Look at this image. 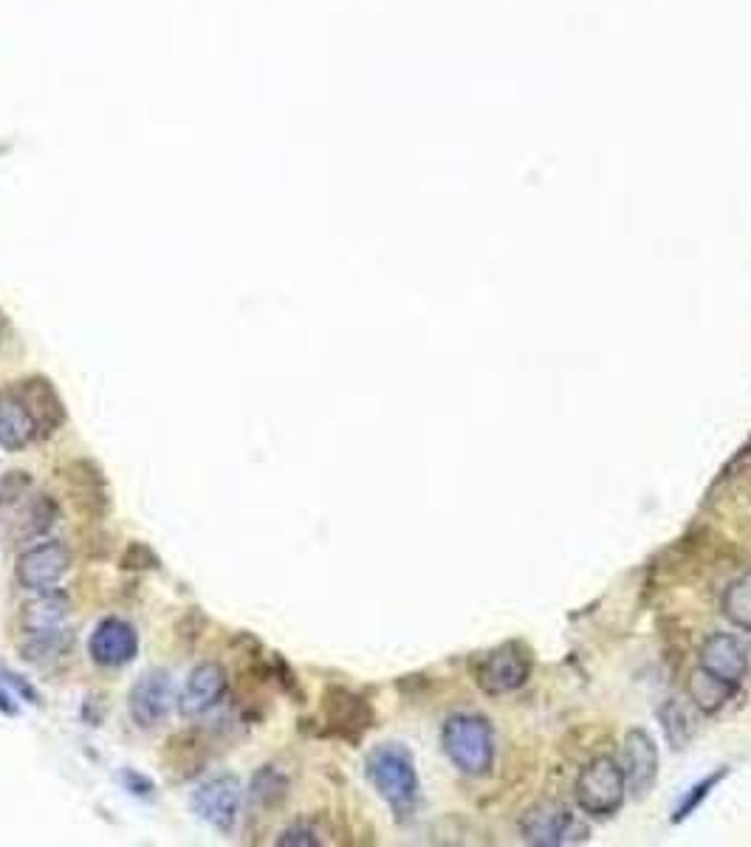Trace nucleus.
<instances>
[{"label":"nucleus","mask_w":751,"mask_h":847,"mask_svg":"<svg viewBox=\"0 0 751 847\" xmlns=\"http://www.w3.org/2000/svg\"><path fill=\"white\" fill-rule=\"evenodd\" d=\"M687 692L689 698H692V704L698 706L701 713L715 715L731 701V695H735V684H729V681H723V678L712 676V672H707L703 667H698L692 676H689Z\"/></svg>","instance_id":"obj_18"},{"label":"nucleus","mask_w":751,"mask_h":847,"mask_svg":"<svg viewBox=\"0 0 751 847\" xmlns=\"http://www.w3.org/2000/svg\"><path fill=\"white\" fill-rule=\"evenodd\" d=\"M31 486L29 472H9L3 480H0V503H9V500L23 498Z\"/></svg>","instance_id":"obj_28"},{"label":"nucleus","mask_w":751,"mask_h":847,"mask_svg":"<svg viewBox=\"0 0 751 847\" xmlns=\"http://www.w3.org/2000/svg\"><path fill=\"white\" fill-rule=\"evenodd\" d=\"M74 633L68 627L63 630H54V633H40V636H26L21 644V653L26 662L37 664V667H46L51 662H60L63 655L72 653Z\"/></svg>","instance_id":"obj_20"},{"label":"nucleus","mask_w":751,"mask_h":847,"mask_svg":"<svg viewBox=\"0 0 751 847\" xmlns=\"http://www.w3.org/2000/svg\"><path fill=\"white\" fill-rule=\"evenodd\" d=\"M322 723H326L328 734L342 737V741H361V734L373 727V706L368 698H361L359 692L347 690V686H328L322 692Z\"/></svg>","instance_id":"obj_9"},{"label":"nucleus","mask_w":751,"mask_h":847,"mask_svg":"<svg viewBox=\"0 0 751 847\" xmlns=\"http://www.w3.org/2000/svg\"><path fill=\"white\" fill-rule=\"evenodd\" d=\"M122 570H153L158 568V554L150 549L148 542H130L125 554L119 556Z\"/></svg>","instance_id":"obj_27"},{"label":"nucleus","mask_w":751,"mask_h":847,"mask_svg":"<svg viewBox=\"0 0 751 847\" xmlns=\"http://www.w3.org/2000/svg\"><path fill=\"white\" fill-rule=\"evenodd\" d=\"M65 480L72 484V495L79 500H88V512L105 514L107 512V489L105 475L93 461H74L65 470Z\"/></svg>","instance_id":"obj_17"},{"label":"nucleus","mask_w":751,"mask_h":847,"mask_svg":"<svg viewBox=\"0 0 751 847\" xmlns=\"http://www.w3.org/2000/svg\"><path fill=\"white\" fill-rule=\"evenodd\" d=\"M532 676V653L520 641H506L489 650L478 664L475 681L486 695H509L525 686Z\"/></svg>","instance_id":"obj_7"},{"label":"nucleus","mask_w":751,"mask_h":847,"mask_svg":"<svg viewBox=\"0 0 751 847\" xmlns=\"http://www.w3.org/2000/svg\"><path fill=\"white\" fill-rule=\"evenodd\" d=\"M723 616L735 627L751 630V574L729 585V591L723 593Z\"/></svg>","instance_id":"obj_23"},{"label":"nucleus","mask_w":751,"mask_h":847,"mask_svg":"<svg viewBox=\"0 0 751 847\" xmlns=\"http://www.w3.org/2000/svg\"><path fill=\"white\" fill-rule=\"evenodd\" d=\"M624 771L613 757H594L585 762L574 783L576 805L588 817H610L616 813L624 803Z\"/></svg>","instance_id":"obj_4"},{"label":"nucleus","mask_w":751,"mask_h":847,"mask_svg":"<svg viewBox=\"0 0 751 847\" xmlns=\"http://www.w3.org/2000/svg\"><path fill=\"white\" fill-rule=\"evenodd\" d=\"M229 692V672L220 662H201L192 667L187 676L184 690L178 695V706L187 718H201V715L218 709L227 701Z\"/></svg>","instance_id":"obj_11"},{"label":"nucleus","mask_w":751,"mask_h":847,"mask_svg":"<svg viewBox=\"0 0 751 847\" xmlns=\"http://www.w3.org/2000/svg\"><path fill=\"white\" fill-rule=\"evenodd\" d=\"M520 836L529 845L560 847L588 839V827L582 825L574 811L562 803H537L520 817Z\"/></svg>","instance_id":"obj_5"},{"label":"nucleus","mask_w":751,"mask_h":847,"mask_svg":"<svg viewBox=\"0 0 751 847\" xmlns=\"http://www.w3.org/2000/svg\"><path fill=\"white\" fill-rule=\"evenodd\" d=\"M35 441H40V429H37L29 405L21 396L17 385L3 387L0 390V449L21 452Z\"/></svg>","instance_id":"obj_13"},{"label":"nucleus","mask_w":751,"mask_h":847,"mask_svg":"<svg viewBox=\"0 0 751 847\" xmlns=\"http://www.w3.org/2000/svg\"><path fill=\"white\" fill-rule=\"evenodd\" d=\"M322 833L311 825V822H294V825L285 827L280 836L275 839V845L280 847H319L322 845Z\"/></svg>","instance_id":"obj_26"},{"label":"nucleus","mask_w":751,"mask_h":847,"mask_svg":"<svg viewBox=\"0 0 751 847\" xmlns=\"http://www.w3.org/2000/svg\"><path fill=\"white\" fill-rule=\"evenodd\" d=\"M190 811L220 836H232L243 811V783L232 771L206 777L190 794Z\"/></svg>","instance_id":"obj_3"},{"label":"nucleus","mask_w":751,"mask_h":847,"mask_svg":"<svg viewBox=\"0 0 751 847\" xmlns=\"http://www.w3.org/2000/svg\"><path fill=\"white\" fill-rule=\"evenodd\" d=\"M624 783L633 797H647L659 780V746L645 729H631L622 748Z\"/></svg>","instance_id":"obj_12"},{"label":"nucleus","mask_w":751,"mask_h":847,"mask_svg":"<svg viewBox=\"0 0 751 847\" xmlns=\"http://www.w3.org/2000/svg\"><path fill=\"white\" fill-rule=\"evenodd\" d=\"M201 752H204V746L192 734H176V737L167 741V748H164V762H167L173 777L184 780V777L199 774V769L204 766Z\"/></svg>","instance_id":"obj_22"},{"label":"nucleus","mask_w":751,"mask_h":847,"mask_svg":"<svg viewBox=\"0 0 751 847\" xmlns=\"http://www.w3.org/2000/svg\"><path fill=\"white\" fill-rule=\"evenodd\" d=\"M68 568H72V551L63 540H37L35 546L17 554L15 579L23 591H51L68 574Z\"/></svg>","instance_id":"obj_8"},{"label":"nucleus","mask_w":751,"mask_h":847,"mask_svg":"<svg viewBox=\"0 0 751 847\" xmlns=\"http://www.w3.org/2000/svg\"><path fill=\"white\" fill-rule=\"evenodd\" d=\"M178 704L173 672L164 667L144 669L128 692V713L139 729H156Z\"/></svg>","instance_id":"obj_6"},{"label":"nucleus","mask_w":751,"mask_h":847,"mask_svg":"<svg viewBox=\"0 0 751 847\" xmlns=\"http://www.w3.org/2000/svg\"><path fill=\"white\" fill-rule=\"evenodd\" d=\"M60 521V503L51 495H37L26 503V512H23L21 521V540L37 542L49 535L51 528L58 526Z\"/></svg>","instance_id":"obj_21"},{"label":"nucleus","mask_w":751,"mask_h":847,"mask_svg":"<svg viewBox=\"0 0 751 847\" xmlns=\"http://www.w3.org/2000/svg\"><path fill=\"white\" fill-rule=\"evenodd\" d=\"M122 783L136 797H153V783L144 774H139V771H122Z\"/></svg>","instance_id":"obj_29"},{"label":"nucleus","mask_w":751,"mask_h":847,"mask_svg":"<svg viewBox=\"0 0 751 847\" xmlns=\"http://www.w3.org/2000/svg\"><path fill=\"white\" fill-rule=\"evenodd\" d=\"M0 713H3V715H17L15 692L9 690L7 681H3V676H0Z\"/></svg>","instance_id":"obj_30"},{"label":"nucleus","mask_w":751,"mask_h":847,"mask_svg":"<svg viewBox=\"0 0 751 847\" xmlns=\"http://www.w3.org/2000/svg\"><path fill=\"white\" fill-rule=\"evenodd\" d=\"M441 746L455 769L469 777L489 774L495 766V729L481 715H453L444 723Z\"/></svg>","instance_id":"obj_2"},{"label":"nucleus","mask_w":751,"mask_h":847,"mask_svg":"<svg viewBox=\"0 0 751 847\" xmlns=\"http://www.w3.org/2000/svg\"><path fill=\"white\" fill-rule=\"evenodd\" d=\"M88 655L102 669H119L139 655V633L128 619L105 616L88 636Z\"/></svg>","instance_id":"obj_10"},{"label":"nucleus","mask_w":751,"mask_h":847,"mask_svg":"<svg viewBox=\"0 0 751 847\" xmlns=\"http://www.w3.org/2000/svg\"><path fill=\"white\" fill-rule=\"evenodd\" d=\"M365 777L370 780L373 791L384 803L391 805L398 822L416 813L419 805V771L412 752L405 743H379L365 757Z\"/></svg>","instance_id":"obj_1"},{"label":"nucleus","mask_w":751,"mask_h":847,"mask_svg":"<svg viewBox=\"0 0 751 847\" xmlns=\"http://www.w3.org/2000/svg\"><path fill=\"white\" fill-rule=\"evenodd\" d=\"M291 780L285 771H280L277 766H260L249 783V799L263 808V811H271L277 805H283V799L289 797Z\"/></svg>","instance_id":"obj_19"},{"label":"nucleus","mask_w":751,"mask_h":847,"mask_svg":"<svg viewBox=\"0 0 751 847\" xmlns=\"http://www.w3.org/2000/svg\"><path fill=\"white\" fill-rule=\"evenodd\" d=\"M72 613V599L65 596L60 588L40 591L21 607V630L23 636H40L63 630L65 619Z\"/></svg>","instance_id":"obj_16"},{"label":"nucleus","mask_w":751,"mask_h":847,"mask_svg":"<svg viewBox=\"0 0 751 847\" xmlns=\"http://www.w3.org/2000/svg\"><path fill=\"white\" fill-rule=\"evenodd\" d=\"M659 718H661V727H664L666 743H670L675 752L687 746L689 734H692V727H689L687 713L680 709L678 701H666L664 709H659Z\"/></svg>","instance_id":"obj_24"},{"label":"nucleus","mask_w":751,"mask_h":847,"mask_svg":"<svg viewBox=\"0 0 751 847\" xmlns=\"http://www.w3.org/2000/svg\"><path fill=\"white\" fill-rule=\"evenodd\" d=\"M701 667L737 686L746 678V669H749V653H746V647L735 636L715 633L703 641Z\"/></svg>","instance_id":"obj_15"},{"label":"nucleus","mask_w":751,"mask_h":847,"mask_svg":"<svg viewBox=\"0 0 751 847\" xmlns=\"http://www.w3.org/2000/svg\"><path fill=\"white\" fill-rule=\"evenodd\" d=\"M726 774H729V769H721V771H715V774H709L707 780H701V783H698V785H692L687 797L680 799V805H678V808H675V813H673L675 825H678V822H684V819L692 817V813L698 811V808H701V805H703V799H707L709 794H712V788H715V785L721 783V780Z\"/></svg>","instance_id":"obj_25"},{"label":"nucleus","mask_w":751,"mask_h":847,"mask_svg":"<svg viewBox=\"0 0 751 847\" xmlns=\"http://www.w3.org/2000/svg\"><path fill=\"white\" fill-rule=\"evenodd\" d=\"M15 385L23 399H26V405H29L31 415H35L37 429H40V441L58 433L65 424V419H68V413H65L63 399H60V393L54 390L49 378L29 376L23 378V382H15Z\"/></svg>","instance_id":"obj_14"}]
</instances>
